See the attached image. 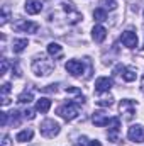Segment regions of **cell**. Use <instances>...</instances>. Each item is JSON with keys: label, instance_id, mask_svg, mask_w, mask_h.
Returning <instances> with one entry per match:
<instances>
[{"label": "cell", "instance_id": "obj_1", "mask_svg": "<svg viewBox=\"0 0 144 146\" xmlns=\"http://www.w3.org/2000/svg\"><path fill=\"white\" fill-rule=\"evenodd\" d=\"M32 72L36 76H46L53 72V63L49 60H46L44 56H41L32 61Z\"/></svg>", "mask_w": 144, "mask_h": 146}, {"label": "cell", "instance_id": "obj_2", "mask_svg": "<svg viewBox=\"0 0 144 146\" xmlns=\"http://www.w3.org/2000/svg\"><path fill=\"white\" fill-rule=\"evenodd\" d=\"M78 106H80V104H76V102H66V104L59 106L56 112H58V115H61L65 121H73V119L78 115Z\"/></svg>", "mask_w": 144, "mask_h": 146}, {"label": "cell", "instance_id": "obj_3", "mask_svg": "<svg viewBox=\"0 0 144 146\" xmlns=\"http://www.w3.org/2000/svg\"><path fill=\"white\" fill-rule=\"evenodd\" d=\"M39 131L44 138H54L58 133H59V124L53 119H46L44 122H41L39 126Z\"/></svg>", "mask_w": 144, "mask_h": 146}, {"label": "cell", "instance_id": "obj_4", "mask_svg": "<svg viewBox=\"0 0 144 146\" xmlns=\"http://www.w3.org/2000/svg\"><path fill=\"white\" fill-rule=\"evenodd\" d=\"M119 110H120V114H124V121H132L136 115V102L124 99L119 104Z\"/></svg>", "mask_w": 144, "mask_h": 146}, {"label": "cell", "instance_id": "obj_5", "mask_svg": "<svg viewBox=\"0 0 144 146\" xmlns=\"http://www.w3.org/2000/svg\"><path fill=\"white\" fill-rule=\"evenodd\" d=\"M127 138L134 143H144V126H141V124L131 126L127 131Z\"/></svg>", "mask_w": 144, "mask_h": 146}, {"label": "cell", "instance_id": "obj_6", "mask_svg": "<svg viewBox=\"0 0 144 146\" xmlns=\"http://www.w3.org/2000/svg\"><path fill=\"white\" fill-rule=\"evenodd\" d=\"M110 127H108V141H112V143H117L119 141V133H120V119L119 117H114V119H110Z\"/></svg>", "mask_w": 144, "mask_h": 146}, {"label": "cell", "instance_id": "obj_7", "mask_svg": "<svg viewBox=\"0 0 144 146\" xmlns=\"http://www.w3.org/2000/svg\"><path fill=\"white\" fill-rule=\"evenodd\" d=\"M14 29H15V31H19V33L34 34V33H37L39 26H37L36 22H31V21H19V22L14 26Z\"/></svg>", "mask_w": 144, "mask_h": 146}, {"label": "cell", "instance_id": "obj_8", "mask_svg": "<svg viewBox=\"0 0 144 146\" xmlns=\"http://www.w3.org/2000/svg\"><path fill=\"white\" fill-rule=\"evenodd\" d=\"M112 85H114V82H112V78H108V76H100V78L95 80V90H97V94L108 92V90L112 88Z\"/></svg>", "mask_w": 144, "mask_h": 146}, {"label": "cell", "instance_id": "obj_9", "mask_svg": "<svg viewBox=\"0 0 144 146\" xmlns=\"http://www.w3.org/2000/svg\"><path fill=\"white\" fill-rule=\"evenodd\" d=\"M65 68H66V72L68 73H71L73 76H80V75L83 73V70H85L83 63H81V61H76V60H70V61H66Z\"/></svg>", "mask_w": 144, "mask_h": 146}, {"label": "cell", "instance_id": "obj_10", "mask_svg": "<svg viewBox=\"0 0 144 146\" xmlns=\"http://www.w3.org/2000/svg\"><path fill=\"white\" fill-rule=\"evenodd\" d=\"M120 41L127 48H136L137 46V34L134 31H124L122 36H120Z\"/></svg>", "mask_w": 144, "mask_h": 146}, {"label": "cell", "instance_id": "obj_11", "mask_svg": "<svg viewBox=\"0 0 144 146\" xmlns=\"http://www.w3.org/2000/svg\"><path fill=\"white\" fill-rule=\"evenodd\" d=\"M114 72L117 73V75H120L126 82H134V80H136V72L131 70V68H126L124 65H117Z\"/></svg>", "mask_w": 144, "mask_h": 146}, {"label": "cell", "instance_id": "obj_12", "mask_svg": "<svg viewBox=\"0 0 144 146\" xmlns=\"http://www.w3.org/2000/svg\"><path fill=\"white\" fill-rule=\"evenodd\" d=\"M65 10H66V15H68V19H70L71 24H76V22H80V19H83V15L73 7V3H70V2L68 3L65 2Z\"/></svg>", "mask_w": 144, "mask_h": 146}, {"label": "cell", "instance_id": "obj_13", "mask_svg": "<svg viewBox=\"0 0 144 146\" xmlns=\"http://www.w3.org/2000/svg\"><path fill=\"white\" fill-rule=\"evenodd\" d=\"M92 121H93V124H95V126H98V127H104V126H107L108 122H110L108 115L105 114V112H102V110L95 112V114L92 115Z\"/></svg>", "mask_w": 144, "mask_h": 146}, {"label": "cell", "instance_id": "obj_14", "mask_svg": "<svg viewBox=\"0 0 144 146\" xmlns=\"http://www.w3.org/2000/svg\"><path fill=\"white\" fill-rule=\"evenodd\" d=\"M24 9H26V12H27V14L36 15V14H39V12L42 10V3H41L39 0H27Z\"/></svg>", "mask_w": 144, "mask_h": 146}, {"label": "cell", "instance_id": "obj_15", "mask_svg": "<svg viewBox=\"0 0 144 146\" xmlns=\"http://www.w3.org/2000/svg\"><path fill=\"white\" fill-rule=\"evenodd\" d=\"M92 37H93L95 42H104L105 37H107V29L104 26H95L92 29Z\"/></svg>", "mask_w": 144, "mask_h": 146}, {"label": "cell", "instance_id": "obj_16", "mask_svg": "<svg viewBox=\"0 0 144 146\" xmlns=\"http://www.w3.org/2000/svg\"><path fill=\"white\" fill-rule=\"evenodd\" d=\"M49 109H51V100H49L48 97H42V99H39V100H37V104H36V110H37V112L46 114Z\"/></svg>", "mask_w": 144, "mask_h": 146}, {"label": "cell", "instance_id": "obj_17", "mask_svg": "<svg viewBox=\"0 0 144 146\" xmlns=\"http://www.w3.org/2000/svg\"><path fill=\"white\" fill-rule=\"evenodd\" d=\"M66 94L76 97V99H75V102H76V104H83V102H85V97H83L81 90H80V88H76V87H66Z\"/></svg>", "mask_w": 144, "mask_h": 146}, {"label": "cell", "instance_id": "obj_18", "mask_svg": "<svg viewBox=\"0 0 144 146\" xmlns=\"http://www.w3.org/2000/svg\"><path fill=\"white\" fill-rule=\"evenodd\" d=\"M32 136H34V131H32V129H24V131L17 133L15 139H17L19 143H26V141H31V139H32Z\"/></svg>", "mask_w": 144, "mask_h": 146}, {"label": "cell", "instance_id": "obj_19", "mask_svg": "<svg viewBox=\"0 0 144 146\" xmlns=\"http://www.w3.org/2000/svg\"><path fill=\"white\" fill-rule=\"evenodd\" d=\"M27 46H29V41L27 39H14L12 49H14V53H22Z\"/></svg>", "mask_w": 144, "mask_h": 146}, {"label": "cell", "instance_id": "obj_20", "mask_svg": "<svg viewBox=\"0 0 144 146\" xmlns=\"http://www.w3.org/2000/svg\"><path fill=\"white\" fill-rule=\"evenodd\" d=\"M48 54L49 56H61L63 54V48L58 42H49L48 44Z\"/></svg>", "mask_w": 144, "mask_h": 146}, {"label": "cell", "instance_id": "obj_21", "mask_svg": "<svg viewBox=\"0 0 144 146\" xmlns=\"http://www.w3.org/2000/svg\"><path fill=\"white\" fill-rule=\"evenodd\" d=\"M32 100V92H27V90H24L19 97H17V102L19 104H29Z\"/></svg>", "mask_w": 144, "mask_h": 146}, {"label": "cell", "instance_id": "obj_22", "mask_svg": "<svg viewBox=\"0 0 144 146\" xmlns=\"http://www.w3.org/2000/svg\"><path fill=\"white\" fill-rule=\"evenodd\" d=\"M93 19L98 21V22L107 21V12H105V9H95V10H93Z\"/></svg>", "mask_w": 144, "mask_h": 146}, {"label": "cell", "instance_id": "obj_23", "mask_svg": "<svg viewBox=\"0 0 144 146\" xmlns=\"http://www.w3.org/2000/svg\"><path fill=\"white\" fill-rule=\"evenodd\" d=\"M112 102H114L112 95H107V97H100V99L97 100V104H98L100 107H110V106H112Z\"/></svg>", "mask_w": 144, "mask_h": 146}, {"label": "cell", "instance_id": "obj_24", "mask_svg": "<svg viewBox=\"0 0 144 146\" xmlns=\"http://www.w3.org/2000/svg\"><path fill=\"white\" fill-rule=\"evenodd\" d=\"M100 3L104 5V9H108V10L117 9V0H100Z\"/></svg>", "mask_w": 144, "mask_h": 146}, {"label": "cell", "instance_id": "obj_25", "mask_svg": "<svg viewBox=\"0 0 144 146\" xmlns=\"http://www.w3.org/2000/svg\"><path fill=\"white\" fill-rule=\"evenodd\" d=\"M10 119H12V124H15V126H17V124L20 122L19 112H17V110H12V112H10Z\"/></svg>", "mask_w": 144, "mask_h": 146}, {"label": "cell", "instance_id": "obj_26", "mask_svg": "<svg viewBox=\"0 0 144 146\" xmlns=\"http://www.w3.org/2000/svg\"><path fill=\"white\" fill-rule=\"evenodd\" d=\"M42 92H58V85H48V87H44L42 88Z\"/></svg>", "mask_w": 144, "mask_h": 146}, {"label": "cell", "instance_id": "obj_27", "mask_svg": "<svg viewBox=\"0 0 144 146\" xmlns=\"http://www.w3.org/2000/svg\"><path fill=\"white\" fill-rule=\"evenodd\" d=\"M7 70H9V61L3 58V60H2V73H0V75H5Z\"/></svg>", "mask_w": 144, "mask_h": 146}, {"label": "cell", "instance_id": "obj_28", "mask_svg": "<svg viewBox=\"0 0 144 146\" xmlns=\"http://www.w3.org/2000/svg\"><path fill=\"white\" fill-rule=\"evenodd\" d=\"M24 117H26V119H34V110L26 109L24 110Z\"/></svg>", "mask_w": 144, "mask_h": 146}, {"label": "cell", "instance_id": "obj_29", "mask_svg": "<svg viewBox=\"0 0 144 146\" xmlns=\"http://www.w3.org/2000/svg\"><path fill=\"white\" fill-rule=\"evenodd\" d=\"M7 17H9V15H7V7H3V10H2V26H3V24L9 21Z\"/></svg>", "mask_w": 144, "mask_h": 146}, {"label": "cell", "instance_id": "obj_30", "mask_svg": "<svg viewBox=\"0 0 144 146\" xmlns=\"http://www.w3.org/2000/svg\"><path fill=\"white\" fill-rule=\"evenodd\" d=\"M7 121H9V114L2 112V126H7Z\"/></svg>", "mask_w": 144, "mask_h": 146}, {"label": "cell", "instance_id": "obj_31", "mask_svg": "<svg viewBox=\"0 0 144 146\" xmlns=\"http://www.w3.org/2000/svg\"><path fill=\"white\" fill-rule=\"evenodd\" d=\"M80 141L81 143H78V145H75V146H87V138H81Z\"/></svg>", "mask_w": 144, "mask_h": 146}, {"label": "cell", "instance_id": "obj_32", "mask_svg": "<svg viewBox=\"0 0 144 146\" xmlns=\"http://www.w3.org/2000/svg\"><path fill=\"white\" fill-rule=\"evenodd\" d=\"M90 146H102V145H100V141L93 139V141H90Z\"/></svg>", "mask_w": 144, "mask_h": 146}, {"label": "cell", "instance_id": "obj_33", "mask_svg": "<svg viewBox=\"0 0 144 146\" xmlns=\"http://www.w3.org/2000/svg\"><path fill=\"white\" fill-rule=\"evenodd\" d=\"M141 90H143V94H144V75H143V82H141Z\"/></svg>", "mask_w": 144, "mask_h": 146}]
</instances>
